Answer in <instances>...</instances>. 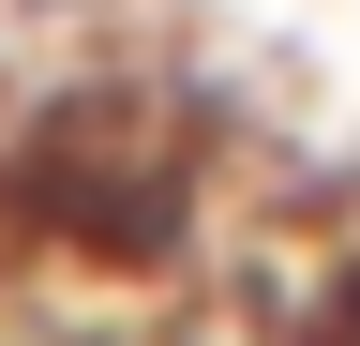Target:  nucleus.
Masks as SVG:
<instances>
[{
  "label": "nucleus",
  "instance_id": "2",
  "mask_svg": "<svg viewBox=\"0 0 360 346\" xmlns=\"http://www.w3.org/2000/svg\"><path fill=\"white\" fill-rule=\"evenodd\" d=\"M285 346H360V241H345L330 271L300 286V316H285Z\"/></svg>",
  "mask_w": 360,
  "mask_h": 346
},
{
  "label": "nucleus",
  "instance_id": "1",
  "mask_svg": "<svg viewBox=\"0 0 360 346\" xmlns=\"http://www.w3.org/2000/svg\"><path fill=\"white\" fill-rule=\"evenodd\" d=\"M0 211H15L30 241H60V256H105V271H150V256H180V226H195L180 166L135 151V136H90V121H60V136H30L0 166Z\"/></svg>",
  "mask_w": 360,
  "mask_h": 346
}]
</instances>
